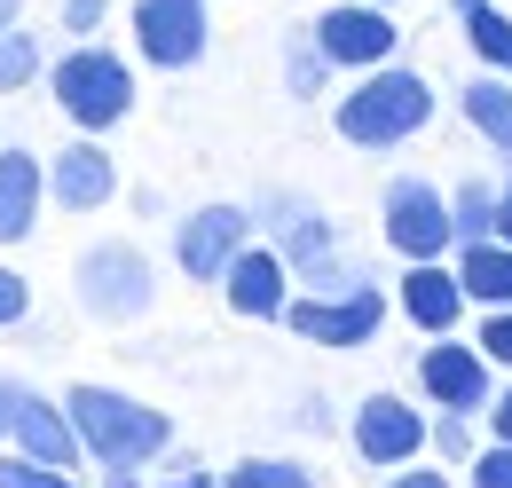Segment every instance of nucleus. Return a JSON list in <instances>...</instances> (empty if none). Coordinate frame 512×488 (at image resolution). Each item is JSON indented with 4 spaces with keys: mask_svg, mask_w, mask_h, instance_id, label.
Listing matches in <instances>:
<instances>
[{
    "mask_svg": "<svg viewBox=\"0 0 512 488\" xmlns=\"http://www.w3.org/2000/svg\"><path fill=\"white\" fill-rule=\"evenodd\" d=\"M300 433H331V402H323V394L300 402Z\"/></svg>",
    "mask_w": 512,
    "mask_h": 488,
    "instance_id": "nucleus-34",
    "label": "nucleus"
},
{
    "mask_svg": "<svg viewBox=\"0 0 512 488\" xmlns=\"http://www.w3.org/2000/svg\"><path fill=\"white\" fill-rule=\"evenodd\" d=\"M276 323H292L308 347H371L386 323V292L363 276V284H347V292H292Z\"/></svg>",
    "mask_w": 512,
    "mask_h": 488,
    "instance_id": "nucleus-5",
    "label": "nucleus"
},
{
    "mask_svg": "<svg viewBox=\"0 0 512 488\" xmlns=\"http://www.w3.org/2000/svg\"><path fill=\"white\" fill-rule=\"evenodd\" d=\"M16 402H24V386L0 378V449H8V426H16Z\"/></svg>",
    "mask_w": 512,
    "mask_h": 488,
    "instance_id": "nucleus-35",
    "label": "nucleus"
},
{
    "mask_svg": "<svg viewBox=\"0 0 512 488\" xmlns=\"http://www.w3.org/2000/svg\"><path fill=\"white\" fill-rule=\"evenodd\" d=\"M40 182H48V205H64V213H103V205L119 197V158H111L95 134H79V142H64V150L40 166Z\"/></svg>",
    "mask_w": 512,
    "mask_h": 488,
    "instance_id": "nucleus-13",
    "label": "nucleus"
},
{
    "mask_svg": "<svg viewBox=\"0 0 512 488\" xmlns=\"http://www.w3.org/2000/svg\"><path fill=\"white\" fill-rule=\"evenodd\" d=\"M48 95L79 134H111L134 111V63L111 56L103 40H71L64 56H48Z\"/></svg>",
    "mask_w": 512,
    "mask_h": 488,
    "instance_id": "nucleus-3",
    "label": "nucleus"
},
{
    "mask_svg": "<svg viewBox=\"0 0 512 488\" xmlns=\"http://www.w3.org/2000/svg\"><path fill=\"white\" fill-rule=\"evenodd\" d=\"M379 488H449V473H434L426 457H410V465H394V473H386Z\"/></svg>",
    "mask_w": 512,
    "mask_h": 488,
    "instance_id": "nucleus-31",
    "label": "nucleus"
},
{
    "mask_svg": "<svg viewBox=\"0 0 512 488\" xmlns=\"http://www.w3.org/2000/svg\"><path fill=\"white\" fill-rule=\"evenodd\" d=\"M213 488H316V473L300 457H245V465L213 473Z\"/></svg>",
    "mask_w": 512,
    "mask_h": 488,
    "instance_id": "nucleus-24",
    "label": "nucleus"
},
{
    "mask_svg": "<svg viewBox=\"0 0 512 488\" xmlns=\"http://www.w3.org/2000/svg\"><path fill=\"white\" fill-rule=\"evenodd\" d=\"M103 488H150V481H142V465H103Z\"/></svg>",
    "mask_w": 512,
    "mask_h": 488,
    "instance_id": "nucleus-36",
    "label": "nucleus"
},
{
    "mask_svg": "<svg viewBox=\"0 0 512 488\" xmlns=\"http://www.w3.org/2000/svg\"><path fill=\"white\" fill-rule=\"evenodd\" d=\"M465 481H473V488H512V441L473 449V457H465Z\"/></svg>",
    "mask_w": 512,
    "mask_h": 488,
    "instance_id": "nucleus-28",
    "label": "nucleus"
},
{
    "mask_svg": "<svg viewBox=\"0 0 512 488\" xmlns=\"http://www.w3.org/2000/svg\"><path fill=\"white\" fill-rule=\"evenodd\" d=\"M394 307L410 315V331H426V339H442L465 323V292H457V268L449 260H402V292Z\"/></svg>",
    "mask_w": 512,
    "mask_h": 488,
    "instance_id": "nucleus-15",
    "label": "nucleus"
},
{
    "mask_svg": "<svg viewBox=\"0 0 512 488\" xmlns=\"http://www.w3.org/2000/svg\"><path fill=\"white\" fill-rule=\"evenodd\" d=\"M434 79L426 71H410V63H371V71H355V87L331 103V126H339V142L347 150H402V142H418L426 126H434Z\"/></svg>",
    "mask_w": 512,
    "mask_h": 488,
    "instance_id": "nucleus-1",
    "label": "nucleus"
},
{
    "mask_svg": "<svg viewBox=\"0 0 512 488\" xmlns=\"http://www.w3.org/2000/svg\"><path fill=\"white\" fill-rule=\"evenodd\" d=\"M111 24V0H64V32L71 40H95Z\"/></svg>",
    "mask_w": 512,
    "mask_h": 488,
    "instance_id": "nucleus-29",
    "label": "nucleus"
},
{
    "mask_svg": "<svg viewBox=\"0 0 512 488\" xmlns=\"http://www.w3.org/2000/svg\"><path fill=\"white\" fill-rule=\"evenodd\" d=\"M16 16H24V0H0V32H8V24H16Z\"/></svg>",
    "mask_w": 512,
    "mask_h": 488,
    "instance_id": "nucleus-38",
    "label": "nucleus"
},
{
    "mask_svg": "<svg viewBox=\"0 0 512 488\" xmlns=\"http://www.w3.org/2000/svg\"><path fill=\"white\" fill-rule=\"evenodd\" d=\"M71 300H79V315H95V323H142L158 307V268H150L142 244L103 237L71 260Z\"/></svg>",
    "mask_w": 512,
    "mask_h": 488,
    "instance_id": "nucleus-4",
    "label": "nucleus"
},
{
    "mask_svg": "<svg viewBox=\"0 0 512 488\" xmlns=\"http://www.w3.org/2000/svg\"><path fill=\"white\" fill-rule=\"evenodd\" d=\"M426 457L465 465V457H473V410H442V418H426Z\"/></svg>",
    "mask_w": 512,
    "mask_h": 488,
    "instance_id": "nucleus-25",
    "label": "nucleus"
},
{
    "mask_svg": "<svg viewBox=\"0 0 512 488\" xmlns=\"http://www.w3.org/2000/svg\"><path fill=\"white\" fill-rule=\"evenodd\" d=\"M64 418L79 433V457H95V465H158L174 449V418L119 386H71Z\"/></svg>",
    "mask_w": 512,
    "mask_h": 488,
    "instance_id": "nucleus-2",
    "label": "nucleus"
},
{
    "mask_svg": "<svg viewBox=\"0 0 512 488\" xmlns=\"http://www.w3.org/2000/svg\"><path fill=\"white\" fill-rule=\"evenodd\" d=\"M489 237H497V244H512V182L497 189V229H489Z\"/></svg>",
    "mask_w": 512,
    "mask_h": 488,
    "instance_id": "nucleus-37",
    "label": "nucleus"
},
{
    "mask_svg": "<svg viewBox=\"0 0 512 488\" xmlns=\"http://www.w3.org/2000/svg\"><path fill=\"white\" fill-rule=\"evenodd\" d=\"M8 449L40 457V465H64V473H79V465H87V457H79V433H71V418H64V402H48V394H32V386H24V402H16Z\"/></svg>",
    "mask_w": 512,
    "mask_h": 488,
    "instance_id": "nucleus-16",
    "label": "nucleus"
},
{
    "mask_svg": "<svg viewBox=\"0 0 512 488\" xmlns=\"http://www.w3.org/2000/svg\"><path fill=\"white\" fill-rule=\"evenodd\" d=\"M40 197H48L40 158L32 150H0V244H24L40 229Z\"/></svg>",
    "mask_w": 512,
    "mask_h": 488,
    "instance_id": "nucleus-17",
    "label": "nucleus"
},
{
    "mask_svg": "<svg viewBox=\"0 0 512 488\" xmlns=\"http://www.w3.org/2000/svg\"><path fill=\"white\" fill-rule=\"evenodd\" d=\"M331 79H339V71L323 63V48L308 40V24H300V32L284 40V87H292V103H316V95L331 87Z\"/></svg>",
    "mask_w": 512,
    "mask_h": 488,
    "instance_id": "nucleus-23",
    "label": "nucleus"
},
{
    "mask_svg": "<svg viewBox=\"0 0 512 488\" xmlns=\"http://www.w3.org/2000/svg\"><path fill=\"white\" fill-rule=\"evenodd\" d=\"M213 292L237 307V315H253V323H276V315H284V300H292V268H284L268 244H245V252L213 276Z\"/></svg>",
    "mask_w": 512,
    "mask_h": 488,
    "instance_id": "nucleus-14",
    "label": "nucleus"
},
{
    "mask_svg": "<svg viewBox=\"0 0 512 488\" xmlns=\"http://www.w3.org/2000/svg\"><path fill=\"white\" fill-rule=\"evenodd\" d=\"M449 268H457L465 307H512V244H497V237L457 244V252H449Z\"/></svg>",
    "mask_w": 512,
    "mask_h": 488,
    "instance_id": "nucleus-18",
    "label": "nucleus"
},
{
    "mask_svg": "<svg viewBox=\"0 0 512 488\" xmlns=\"http://www.w3.org/2000/svg\"><path fill=\"white\" fill-rule=\"evenodd\" d=\"M489 370H512V307H481V339H473Z\"/></svg>",
    "mask_w": 512,
    "mask_h": 488,
    "instance_id": "nucleus-27",
    "label": "nucleus"
},
{
    "mask_svg": "<svg viewBox=\"0 0 512 488\" xmlns=\"http://www.w3.org/2000/svg\"><path fill=\"white\" fill-rule=\"evenodd\" d=\"M213 48V16L205 0H134V56L158 71H190Z\"/></svg>",
    "mask_w": 512,
    "mask_h": 488,
    "instance_id": "nucleus-8",
    "label": "nucleus"
},
{
    "mask_svg": "<svg viewBox=\"0 0 512 488\" xmlns=\"http://www.w3.org/2000/svg\"><path fill=\"white\" fill-rule=\"evenodd\" d=\"M308 40L323 48L331 71H371V63L402 56V24H394V8H379V0H331L316 24H308Z\"/></svg>",
    "mask_w": 512,
    "mask_h": 488,
    "instance_id": "nucleus-7",
    "label": "nucleus"
},
{
    "mask_svg": "<svg viewBox=\"0 0 512 488\" xmlns=\"http://www.w3.org/2000/svg\"><path fill=\"white\" fill-rule=\"evenodd\" d=\"M158 488H213V465H197V457H182V465H174V473H166Z\"/></svg>",
    "mask_w": 512,
    "mask_h": 488,
    "instance_id": "nucleus-32",
    "label": "nucleus"
},
{
    "mask_svg": "<svg viewBox=\"0 0 512 488\" xmlns=\"http://www.w3.org/2000/svg\"><path fill=\"white\" fill-rule=\"evenodd\" d=\"M449 197V244H481L497 229V182H457Z\"/></svg>",
    "mask_w": 512,
    "mask_h": 488,
    "instance_id": "nucleus-22",
    "label": "nucleus"
},
{
    "mask_svg": "<svg viewBox=\"0 0 512 488\" xmlns=\"http://www.w3.org/2000/svg\"><path fill=\"white\" fill-rule=\"evenodd\" d=\"M379 237L394 260H449L457 244H449V197L434 182H418V174H394L379 197Z\"/></svg>",
    "mask_w": 512,
    "mask_h": 488,
    "instance_id": "nucleus-6",
    "label": "nucleus"
},
{
    "mask_svg": "<svg viewBox=\"0 0 512 488\" xmlns=\"http://www.w3.org/2000/svg\"><path fill=\"white\" fill-rule=\"evenodd\" d=\"M245 244H253V205H197L190 221L174 229V268L190 284H213Z\"/></svg>",
    "mask_w": 512,
    "mask_h": 488,
    "instance_id": "nucleus-12",
    "label": "nucleus"
},
{
    "mask_svg": "<svg viewBox=\"0 0 512 488\" xmlns=\"http://www.w3.org/2000/svg\"><path fill=\"white\" fill-rule=\"evenodd\" d=\"M449 16H457L473 63L497 71V79H512V16H505V8H497V0H449Z\"/></svg>",
    "mask_w": 512,
    "mask_h": 488,
    "instance_id": "nucleus-20",
    "label": "nucleus"
},
{
    "mask_svg": "<svg viewBox=\"0 0 512 488\" xmlns=\"http://www.w3.org/2000/svg\"><path fill=\"white\" fill-rule=\"evenodd\" d=\"M489 433H497V441H512V386H497V394H489Z\"/></svg>",
    "mask_w": 512,
    "mask_h": 488,
    "instance_id": "nucleus-33",
    "label": "nucleus"
},
{
    "mask_svg": "<svg viewBox=\"0 0 512 488\" xmlns=\"http://www.w3.org/2000/svg\"><path fill=\"white\" fill-rule=\"evenodd\" d=\"M0 488H79V473L40 465V457H24V449H0Z\"/></svg>",
    "mask_w": 512,
    "mask_h": 488,
    "instance_id": "nucleus-26",
    "label": "nucleus"
},
{
    "mask_svg": "<svg viewBox=\"0 0 512 488\" xmlns=\"http://www.w3.org/2000/svg\"><path fill=\"white\" fill-rule=\"evenodd\" d=\"M418 394H426L434 410H489V394H497V370H489V355H481L473 339L442 331V339L418 355Z\"/></svg>",
    "mask_w": 512,
    "mask_h": 488,
    "instance_id": "nucleus-10",
    "label": "nucleus"
},
{
    "mask_svg": "<svg viewBox=\"0 0 512 488\" xmlns=\"http://www.w3.org/2000/svg\"><path fill=\"white\" fill-rule=\"evenodd\" d=\"M40 71H48V40L16 16L8 32H0V95H24V87H40Z\"/></svg>",
    "mask_w": 512,
    "mask_h": 488,
    "instance_id": "nucleus-21",
    "label": "nucleus"
},
{
    "mask_svg": "<svg viewBox=\"0 0 512 488\" xmlns=\"http://www.w3.org/2000/svg\"><path fill=\"white\" fill-rule=\"evenodd\" d=\"M457 111H465V126L497 150L512 166V79H497V71H473L465 79V95H457Z\"/></svg>",
    "mask_w": 512,
    "mask_h": 488,
    "instance_id": "nucleus-19",
    "label": "nucleus"
},
{
    "mask_svg": "<svg viewBox=\"0 0 512 488\" xmlns=\"http://www.w3.org/2000/svg\"><path fill=\"white\" fill-rule=\"evenodd\" d=\"M253 229H268V252L300 276V268H316L323 252H339V221L323 213V205H308V197H292V189H268L253 205Z\"/></svg>",
    "mask_w": 512,
    "mask_h": 488,
    "instance_id": "nucleus-9",
    "label": "nucleus"
},
{
    "mask_svg": "<svg viewBox=\"0 0 512 488\" xmlns=\"http://www.w3.org/2000/svg\"><path fill=\"white\" fill-rule=\"evenodd\" d=\"M379 8H394V0H379Z\"/></svg>",
    "mask_w": 512,
    "mask_h": 488,
    "instance_id": "nucleus-39",
    "label": "nucleus"
},
{
    "mask_svg": "<svg viewBox=\"0 0 512 488\" xmlns=\"http://www.w3.org/2000/svg\"><path fill=\"white\" fill-rule=\"evenodd\" d=\"M347 433H355V457H363L371 473H394V465L426 457V410L402 402V394H363Z\"/></svg>",
    "mask_w": 512,
    "mask_h": 488,
    "instance_id": "nucleus-11",
    "label": "nucleus"
},
{
    "mask_svg": "<svg viewBox=\"0 0 512 488\" xmlns=\"http://www.w3.org/2000/svg\"><path fill=\"white\" fill-rule=\"evenodd\" d=\"M24 315H32V284H24L16 268H0V331H16Z\"/></svg>",
    "mask_w": 512,
    "mask_h": 488,
    "instance_id": "nucleus-30",
    "label": "nucleus"
}]
</instances>
